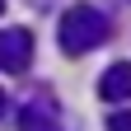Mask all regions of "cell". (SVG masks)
Returning <instances> with one entry per match:
<instances>
[{
    "instance_id": "cell-1",
    "label": "cell",
    "mask_w": 131,
    "mask_h": 131,
    "mask_svg": "<svg viewBox=\"0 0 131 131\" xmlns=\"http://www.w3.org/2000/svg\"><path fill=\"white\" fill-rule=\"evenodd\" d=\"M108 14L103 9H94V5H70L61 14V28H56V42H61V52H70V56H84L94 52V47H103L108 42Z\"/></svg>"
},
{
    "instance_id": "cell-2",
    "label": "cell",
    "mask_w": 131,
    "mask_h": 131,
    "mask_svg": "<svg viewBox=\"0 0 131 131\" xmlns=\"http://www.w3.org/2000/svg\"><path fill=\"white\" fill-rule=\"evenodd\" d=\"M33 61V33L28 28H0V70L19 75Z\"/></svg>"
},
{
    "instance_id": "cell-3",
    "label": "cell",
    "mask_w": 131,
    "mask_h": 131,
    "mask_svg": "<svg viewBox=\"0 0 131 131\" xmlns=\"http://www.w3.org/2000/svg\"><path fill=\"white\" fill-rule=\"evenodd\" d=\"M98 98L103 103H122L131 98V61H112L103 75H98Z\"/></svg>"
},
{
    "instance_id": "cell-4",
    "label": "cell",
    "mask_w": 131,
    "mask_h": 131,
    "mask_svg": "<svg viewBox=\"0 0 131 131\" xmlns=\"http://www.w3.org/2000/svg\"><path fill=\"white\" fill-rule=\"evenodd\" d=\"M19 131H61V126H56V117H52L42 103H28V108L19 112Z\"/></svg>"
},
{
    "instance_id": "cell-5",
    "label": "cell",
    "mask_w": 131,
    "mask_h": 131,
    "mask_svg": "<svg viewBox=\"0 0 131 131\" xmlns=\"http://www.w3.org/2000/svg\"><path fill=\"white\" fill-rule=\"evenodd\" d=\"M108 131H131V112H126V108L108 112Z\"/></svg>"
},
{
    "instance_id": "cell-6",
    "label": "cell",
    "mask_w": 131,
    "mask_h": 131,
    "mask_svg": "<svg viewBox=\"0 0 131 131\" xmlns=\"http://www.w3.org/2000/svg\"><path fill=\"white\" fill-rule=\"evenodd\" d=\"M0 112H5V89H0Z\"/></svg>"
},
{
    "instance_id": "cell-7",
    "label": "cell",
    "mask_w": 131,
    "mask_h": 131,
    "mask_svg": "<svg viewBox=\"0 0 131 131\" xmlns=\"http://www.w3.org/2000/svg\"><path fill=\"white\" fill-rule=\"evenodd\" d=\"M0 14H5V0H0Z\"/></svg>"
}]
</instances>
